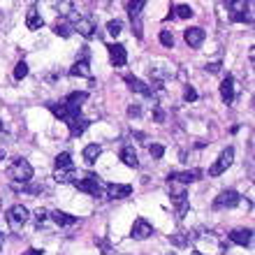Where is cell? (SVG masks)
I'll return each instance as SVG.
<instances>
[{
    "mask_svg": "<svg viewBox=\"0 0 255 255\" xmlns=\"http://www.w3.org/2000/svg\"><path fill=\"white\" fill-rule=\"evenodd\" d=\"M7 176L12 179V183H23L33 181V165L26 158H12V162L7 165Z\"/></svg>",
    "mask_w": 255,
    "mask_h": 255,
    "instance_id": "obj_1",
    "label": "cell"
},
{
    "mask_svg": "<svg viewBox=\"0 0 255 255\" xmlns=\"http://www.w3.org/2000/svg\"><path fill=\"white\" fill-rule=\"evenodd\" d=\"M74 186L81 190V193H88L91 197H105L107 195V183L102 181L98 174H86V176H81V179H77L74 181Z\"/></svg>",
    "mask_w": 255,
    "mask_h": 255,
    "instance_id": "obj_2",
    "label": "cell"
},
{
    "mask_svg": "<svg viewBox=\"0 0 255 255\" xmlns=\"http://www.w3.org/2000/svg\"><path fill=\"white\" fill-rule=\"evenodd\" d=\"M230 19L237 23H253V2H244V0L230 2Z\"/></svg>",
    "mask_w": 255,
    "mask_h": 255,
    "instance_id": "obj_3",
    "label": "cell"
},
{
    "mask_svg": "<svg viewBox=\"0 0 255 255\" xmlns=\"http://www.w3.org/2000/svg\"><path fill=\"white\" fill-rule=\"evenodd\" d=\"M7 218V225L14 230V232H19V230H23V225L28 223V218H30V211H28L23 204H14V207H9V211L5 214Z\"/></svg>",
    "mask_w": 255,
    "mask_h": 255,
    "instance_id": "obj_4",
    "label": "cell"
},
{
    "mask_svg": "<svg viewBox=\"0 0 255 255\" xmlns=\"http://www.w3.org/2000/svg\"><path fill=\"white\" fill-rule=\"evenodd\" d=\"M169 186H172V204H174L176 209V216L179 218H183V216L188 214V209H190V202H188V195H186V188H183L181 183H174V181H169Z\"/></svg>",
    "mask_w": 255,
    "mask_h": 255,
    "instance_id": "obj_5",
    "label": "cell"
},
{
    "mask_svg": "<svg viewBox=\"0 0 255 255\" xmlns=\"http://www.w3.org/2000/svg\"><path fill=\"white\" fill-rule=\"evenodd\" d=\"M74 30L84 35L86 40H93V37H98V21H95V16H79L74 21Z\"/></svg>",
    "mask_w": 255,
    "mask_h": 255,
    "instance_id": "obj_6",
    "label": "cell"
},
{
    "mask_svg": "<svg viewBox=\"0 0 255 255\" xmlns=\"http://www.w3.org/2000/svg\"><path fill=\"white\" fill-rule=\"evenodd\" d=\"M232 160H235V148L228 146L221 155H218V158H216L214 165L209 167V174H211V176H221L223 172H225V169H228L230 165H232Z\"/></svg>",
    "mask_w": 255,
    "mask_h": 255,
    "instance_id": "obj_7",
    "label": "cell"
},
{
    "mask_svg": "<svg viewBox=\"0 0 255 255\" xmlns=\"http://www.w3.org/2000/svg\"><path fill=\"white\" fill-rule=\"evenodd\" d=\"M65 123H67V128H70V134H72V137H79V134H84L88 130V126H91V121H88V119L81 114V112H77V114H72V116H67Z\"/></svg>",
    "mask_w": 255,
    "mask_h": 255,
    "instance_id": "obj_8",
    "label": "cell"
},
{
    "mask_svg": "<svg viewBox=\"0 0 255 255\" xmlns=\"http://www.w3.org/2000/svg\"><path fill=\"white\" fill-rule=\"evenodd\" d=\"M144 0H137V2H126L128 7V14H130V19H132V28H134V35L141 40V9H144Z\"/></svg>",
    "mask_w": 255,
    "mask_h": 255,
    "instance_id": "obj_9",
    "label": "cell"
},
{
    "mask_svg": "<svg viewBox=\"0 0 255 255\" xmlns=\"http://www.w3.org/2000/svg\"><path fill=\"white\" fill-rule=\"evenodd\" d=\"M239 202H242V195L237 190H223L214 200V209H235Z\"/></svg>",
    "mask_w": 255,
    "mask_h": 255,
    "instance_id": "obj_10",
    "label": "cell"
},
{
    "mask_svg": "<svg viewBox=\"0 0 255 255\" xmlns=\"http://www.w3.org/2000/svg\"><path fill=\"white\" fill-rule=\"evenodd\" d=\"M151 235H153V225H151L146 218H134L130 237H132V239H148Z\"/></svg>",
    "mask_w": 255,
    "mask_h": 255,
    "instance_id": "obj_11",
    "label": "cell"
},
{
    "mask_svg": "<svg viewBox=\"0 0 255 255\" xmlns=\"http://www.w3.org/2000/svg\"><path fill=\"white\" fill-rule=\"evenodd\" d=\"M123 81L128 84V88H130L132 93H139V95H144V98H153L151 86H148V84H144L141 79H137V77H132V74H126V77H123Z\"/></svg>",
    "mask_w": 255,
    "mask_h": 255,
    "instance_id": "obj_12",
    "label": "cell"
},
{
    "mask_svg": "<svg viewBox=\"0 0 255 255\" xmlns=\"http://www.w3.org/2000/svg\"><path fill=\"white\" fill-rule=\"evenodd\" d=\"M132 193V186L130 183H107V200H123V197H130Z\"/></svg>",
    "mask_w": 255,
    "mask_h": 255,
    "instance_id": "obj_13",
    "label": "cell"
},
{
    "mask_svg": "<svg viewBox=\"0 0 255 255\" xmlns=\"http://www.w3.org/2000/svg\"><path fill=\"white\" fill-rule=\"evenodd\" d=\"M204 37H207V33H204V28H186L183 30V40H186V44L193 49L202 47V42H204Z\"/></svg>",
    "mask_w": 255,
    "mask_h": 255,
    "instance_id": "obj_14",
    "label": "cell"
},
{
    "mask_svg": "<svg viewBox=\"0 0 255 255\" xmlns=\"http://www.w3.org/2000/svg\"><path fill=\"white\" fill-rule=\"evenodd\" d=\"M200 176H202L200 169H186V172H172V174H169V181H174V183H181V186H186V183L200 181Z\"/></svg>",
    "mask_w": 255,
    "mask_h": 255,
    "instance_id": "obj_15",
    "label": "cell"
},
{
    "mask_svg": "<svg viewBox=\"0 0 255 255\" xmlns=\"http://www.w3.org/2000/svg\"><path fill=\"white\" fill-rule=\"evenodd\" d=\"M172 72H174V67H169L167 63H162V61L151 65V79L153 81H162V84H165V79L172 77Z\"/></svg>",
    "mask_w": 255,
    "mask_h": 255,
    "instance_id": "obj_16",
    "label": "cell"
},
{
    "mask_svg": "<svg viewBox=\"0 0 255 255\" xmlns=\"http://www.w3.org/2000/svg\"><path fill=\"white\" fill-rule=\"evenodd\" d=\"M109 58H112V63H114L116 67H123L128 63V51H126V47L123 44H109Z\"/></svg>",
    "mask_w": 255,
    "mask_h": 255,
    "instance_id": "obj_17",
    "label": "cell"
},
{
    "mask_svg": "<svg viewBox=\"0 0 255 255\" xmlns=\"http://www.w3.org/2000/svg\"><path fill=\"white\" fill-rule=\"evenodd\" d=\"M228 239L237 246H251L253 244V230H232Z\"/></svg>",
    "mask_w": 255,
    "mask_h": 255,
    "instance_id": "obj_18",
    "label": "cell"
},
{
    "mask_svg": "<svg viewBox=\"0 0 255 255\" xmlns=\"http://www.w3.org/2000/svg\"><path fill=\"white\" fill-rule=\"evenodd\" d=\"M221 98L225 105H232V102H235V77H232V74H228V77L221 81Z\"/></svg>",
    "mask_w": 255,
    "mask_h": 255,
    "instance_id": "obj_19",
    "label": "cell"
},
{
    "mask_svg": "<svg viewBox=\"0 0 255 255\" xmlns=\"http://www.w3.org/2000/svg\"><path fill=\"white\" fill-rule=\"evenodd\" d=\"M86 100H88L86 91H72L63 102H65V107H70L72 112H81V105H84Z\"/></svg>",
    "mask_w": 255,
    "mask_h": 255,
    "instance_id": "obj_20",
    "label": "cell"
},
{
    "mask_svg": "<svg viewBox=\"0 0 255 255\" xmlns=\"http://www.w3.org/2000/svg\"><path fill=\"white\" fill-rule=\"evenodd\" d=\"M70 77H84V79H91V81H93V72H91V65H88V61H84V58H77V63L70 67Z\"/></svg>",
    "mask_w": 255,
    "mask_h": 255,
    "instance_id": "obj_21",
    "label": "cell"
},
{
    "mask_svg": "<svg viewBox=\"0 0 255 255\" xmlns=\"http://www.w3.org/2000/svg\"><path fill=\"white\" fill-rule=\"evenodd\" d=\"M51 28H54V33L58 35V37H72V33H74V23L70 19H63V16L56 19Z\"/></svg>",
    "mask_w": 255,
    "mask_h": 255,
    "instance_id": "obj_22",
    "label": "cell"
},
{
    "mask_svg": "<svg viewBox=\"0 0 255 255\" xmlns=\"http://www.w3.org/2000/svg\"><path fill=\"white\" fill-rule=\"evenodd\" d=\"M119 158H121L123 165H128V167H139V158H137V151H134V146H130V144H126V146L121 148Z\"/></svg>",
    "mask_w": 255,
    "mask_h": 255,
    "instance_id": "obj_23",
    "label": "cell"
},
{
    "mask_svg": "<svg viewBox=\"0 0 255 255\" xmlns=\"http://www.w3.org/2000/svg\"><path fill=\"white\" fill-rule=\"evenodd\" d=\"M51 221L58 225V228H72V225H77V218L70 214H65V211H51Z\"/></svg>",
    "mask_w": 255,
    "mask_h": 255,
    "instance_id": "obj_24",
    "label": "cell"
},
{
    "mask_svg": "<svg viewBox=\"0 0 255 255\" xmlns=\"http://www.w3.org/2000/svg\"><path fill=\"white\" fill-rule=\"evenodd\" d=\"M193 14V7L179 2V5H172V14H167V19H190Z\"/></svg>",
    "mask_w": 255,
    "mask_h": 255,
    "instance_id": "obj_25",
    "label": "cell"
},
{
    "mask_svg": "<svg viewBox=\"0 0 255 255\" xmlns=\"http://www.w3.org/2000/svg\"><path fill=\"white\" fill-rule=\"evenodd\" d=\"M54 179L58 183H74L77 181V169L70 167V169H54Z\"/></svg>",
    "mask_w": 255,
    "mask_h": 255,
    "instance_id": "obj_26",
    "label": "cell"
},
{
    "mask_svg": "<svg viewBox=\"0 0 255 255\" xmlns=\"http://www.w3.org/2000/svg\"><path fill=\"white\" fill-rule=\"evenodd\" d=\"M26 26H28V30H40V28L44 26V19H42V14L37 12V9H30V12H28Z\"/></svg>",
    "mask_w": 255,
    "mask_h": 255,
    "instance_id": "obj_27",
    "label": "cell"
},
{
    "mask_svg": "<svg viewBox=\"0 0 255 255\" xmlns=\"http://www.w3.org/2000/svg\"><path fill=\"white\" fill-rule=\"evenodd\" d=\"M100 153H102L100 144H88V146H84V160H86L88 165H93V162L100 158Z\"/></svg>",
    "mask_w": 255,
    "mask_h": 255,
    "instance_id": "obj_28",
    "label": "cell"
},
{
    "mask_svg": "<svg viewBox=\"0 0 255 255\" xmlns=\"http://www.w3.org/2000/svg\"><path fill=\"white\" fill-rule=\"evenodd\" d=\"M70 167H74V162H72V155L67 153H58L56 155V162H54V169H70Z\"/></svg>",
    "mask_w": 255,
    "mask_h": 255,
    "instance_id": "obj_29",
    "label": "cell"
},
{
    "mask_svg": "<svg viewBox=\"0 0 255 255\" xmlns=\"http://www.w3.org/2000/svg\"><path fill=\"white\" fill-rule=\"evenodd\" d=\"M33 216H35V225H37V228H44V225L51 221V216H49L47 209H37Z\"/></svg>",
    "mask_w": 255,
    "mask_h": 255,
    "instance_id": "obj_30",
    "label": "cell"
},
{
    "mask_svg": "<svg viewBox=\"0 0 255 255\" xmlns=\"http://www.w3.org/2000/svg\"><path fill=\"white\" fill-rule=\"evenodd\" d=\"M107 33L112 35V37H119V35L123 33V23H121L119 19H112V21L107 23Z\"/></svg>",
    "mask_w": 255,
    "mask_h": 255,
    "instance_id": "obj_31",
    "label": "cell"
},
{
    "mask_svg": "<svg viewBox=\"0 0 255 255\" xmlns=\"http://www.w3.org/2000/svg\"><path fill=\"white\" fill-rule=\"evenodd\" d=\"M23 77H28V63L26 61H21L16 63V67H14V79H23Z\"/></svg>",
    "mask_w": 255,
    "mask_h": 255,
    "instance_id": "obj_32",
    "label": "cell"
},
{
    "mask_svg": "<svg viewBox=\"0 0 255 255\" xmlns=\"http://www.w3.org/2000/svg\"><path fill=\"white\" fill-rule=\"evenodd\" d=\"M160 44L162 47H174V35H172V30H160Z\"/></svg>",
    "mask_w": 255,
    "mask_h": 255,
    "instance_id": "obj_33",
    "label": "cell"
},
{
    "mask_svg": "<svg viewBox=\"0 0 255 255\" xmlns=\"http://www.w3.org/2000/svg\"><path fill=\"white\" fill-rule=\"evenodd\" d=\"M148 153L158 160V158H162V155H165V146H162V144H151V146H148Z\"/></svg>",
    "mask_w": 255,
    "mask_h": 255,
    "instance_id": "obj_34",
    "label": "cell"
},
{
    "mask_svg": "<svg viewBox=\"0 0 255 255\" xmlns=\"http://www.w3.org/2000/svg\"><path fill=\"white\" fill-rule=\"evenodd\" d=\"M128 116H130V119H139L141 116V105L139 102H132V105L128 107Z\"/></svg>",
    "mask_w": 255,
    "mask_h": 255,
    "instance_id": "obj_35",
    "label": "cell"
},
{
    "mask_svg": "<svg viewBox=\"0 0 255 255\" xmlns=\"http://www.w3.org/2000/svg\"><path fill=\"white\" fill-rule=\"evenodd\" d=\"M183 100H186V102H195V100H197V91H195L193 86H186V91H183Z\"/></svg>",
    "mask_w": 255,
    "mask_h": 255,
    "instance_id": "obj_36",
    "label": "cell"
},
{
    "mask_svg": "<svg viewBox=\"0 0 255 255\" xmlns=\"http://www.w3.org/2000/svg\"><path fill=\"white\" fill-rule=\"evenodd\" d=\"M151 116H153V119H155V121H158V123H162V121H165V114H162V109L158 107V105H153V112H151Z\"/></svg>",
    "mask_w": 255,
    "mask_h": 255,
    "instance_id": "obj_37",
    "label": "cell"
},
{
    "mask_svg": "<svg viewBox=\"0 0 255 255\" xmlns=\"http://www.w3.org/2000/svg\"><path fill=\"white\" fill-rule=\"evenodd\" d=\"M221 63H209L207 65V72H211V74H216V72H221Z\"/></svg>",
    "mask_w": 255,
    "mask_h": 255,
    "instance_id": "obj_38",
    "label": "cell"
},
{
    "mask_svg": "<svg viewBox=\"0 0 255 255\" xmlns=\"http://www.w3.org/2000/svg\"><path fill=\"white\" fill-rule=\"evenodd\" d=\"M172 242H174L176 246H186V244H188V242H186V237H179V235L172 237Z\"/></svg>",
    "mask_w": 255,
    "mask_h": 255,
    "instance_id": "obj_39",
    "label": "cell"
},
{
    "mask_svg": "<svg viewBox=\"0 0 255 255\" xmlns=\"http://www.w3.org/2000/svg\"><path fill=\"white\" fill-rule=\"evenodd\" d=\"M42 253H44V251H40V249H30L26 255H42Z\"/></svg>",
    "mask_w": 255,
    "mask_h": 255,
    "instance_id": "obj_40",
    "label": "cell"
},
{
    "mask_svg": "<svg viewBox=\"0 0 255 255\" xmlns=\"http://www.w3.org/2000/svg\"><path fill=\"white\" fill-rule=\"evenodd\" d=\"M190 255H204V253H200V251H195V253H190Z\"/></svg>",
    "mask_w": 255,
    "mask_h": 255,
    "instance_id": "obj_41",
    "label": "cell"
},
{
    "mask_svg": "<svg viewBox=\"0 0 255 255\" xmlns=\"http://www.w3.org/2000/svg\"><path fill=\"white\" fill-rule=\"evenodd\" d=\"M2 128H5V123H2V121H0V132H2Z\"/></svg>",
    "mask_w": 255,
    "mask_h": 255,
    "instance_id": "obj_42",
    "label": "cell"
},
{
    "mask_svg": "<svg viewBox=\"0 0 255 255\" xmlns=\"http://www.w3.org/2000/svg\"><path fill=\"white\" fill-rule=\"evenodd\" d=\"M0 246H2V239H0Z\"/></svg>",
    "mask_w": 255,
    "mask_h": 255,
    "instance_id": "obj_43",
    "label": "cell"
},
{
    "mask_svg": "<svg viewBox=\"0 0 255 255\" xmlns=\"http://www.w3.org/2000/svg\"><path fill=\"white\" fill-rule=\"evenodd\" d=\"M167 255H174V253H167Z\"/></svg>",
    "mask_w": 255,
    "mask_h": 255,
    "instance_id": "obj_44",
    "label": "cell"
}]
</instances>
